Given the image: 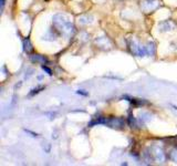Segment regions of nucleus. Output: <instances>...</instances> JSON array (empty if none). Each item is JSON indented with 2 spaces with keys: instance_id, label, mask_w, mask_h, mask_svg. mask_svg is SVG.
I'll list each match as a JSON object with an SVG mask.
<instances>
[]
</instances>
